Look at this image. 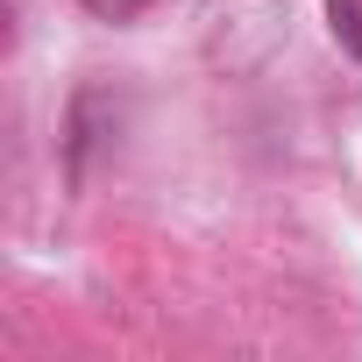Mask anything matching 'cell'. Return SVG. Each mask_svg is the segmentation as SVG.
Segmentation results:
<instances>
[{"label":"cell","mask_w":362,"mask_h":362,"mask_svg":"<svg viewBox=\"0 0 362 362\" xmlns=\"http://www.w3.org/2000/svg\"><path fill=\"white\" fill-rule=\"evenodd\" d=\"M199 36H206L214 71H228V78L263 71L277 57V43H284V0H206Z\"/></svg>","instance_id":"6da1fadb"},{"label":"cell","mask_w":362,"mask_h":362,"mask_svg":"<svg viewBox=\"0 0 362 362\" xmlns=\"http://www.w3.org/2000/svg\"><path fill=\"white\" fill-rule=\"evenodd\" d=\"M121 114H128V107H121V93H107V86H78V93H71V107H64V170H71V177H86L93 156L121 142Z\"/></svg>","instance_id":"7a4b0ae2"},{"label":"cell","mask_w":362,"mask_h":362,"mask_svg":"<svg viewBox=\"0 0 362 362\" xmlns=\"http://www.w3.org/2000/svg\"><path fill=\"white\" fill-rule=\"evenodd\" d=\"M327 22H334V43L362 57V0H327Z\"/></svg>","instance_id":"3957f363"},{"label":"cell","mask_w":362,"mask_h":362,"mask_svg":"<svg viewBox=\"0 0 362 362\" xmlns=\"http://www.w3.org/2000/svg\"><path fill=\"white\" fill-rule=\"evenodd\" d=\"M78 8H86L93 22H135V15L156 8V0H78Z\"/></svg>","instance_id":"277c9868"}]
</instances>
